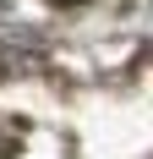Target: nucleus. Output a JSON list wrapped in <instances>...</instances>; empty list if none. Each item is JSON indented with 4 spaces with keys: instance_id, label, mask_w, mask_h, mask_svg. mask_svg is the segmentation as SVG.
I'll use <instances>...</instances> for the list:
<instances>
[{
    "instance_id": "f257e3e1",
    "label": "nucleus",
    "mask_w": 153,
    "mask_h": 159,
    "mask_svg": "<svg viewBox=\"0 0 153 159\" xmlns=\"http://www.w3.org/2000/svg\"><path fill=\"white\" fill-rule=\"evenodd\" d=\"M55 6H82V0H55Z\"/></svg>"
}]
</instances>
